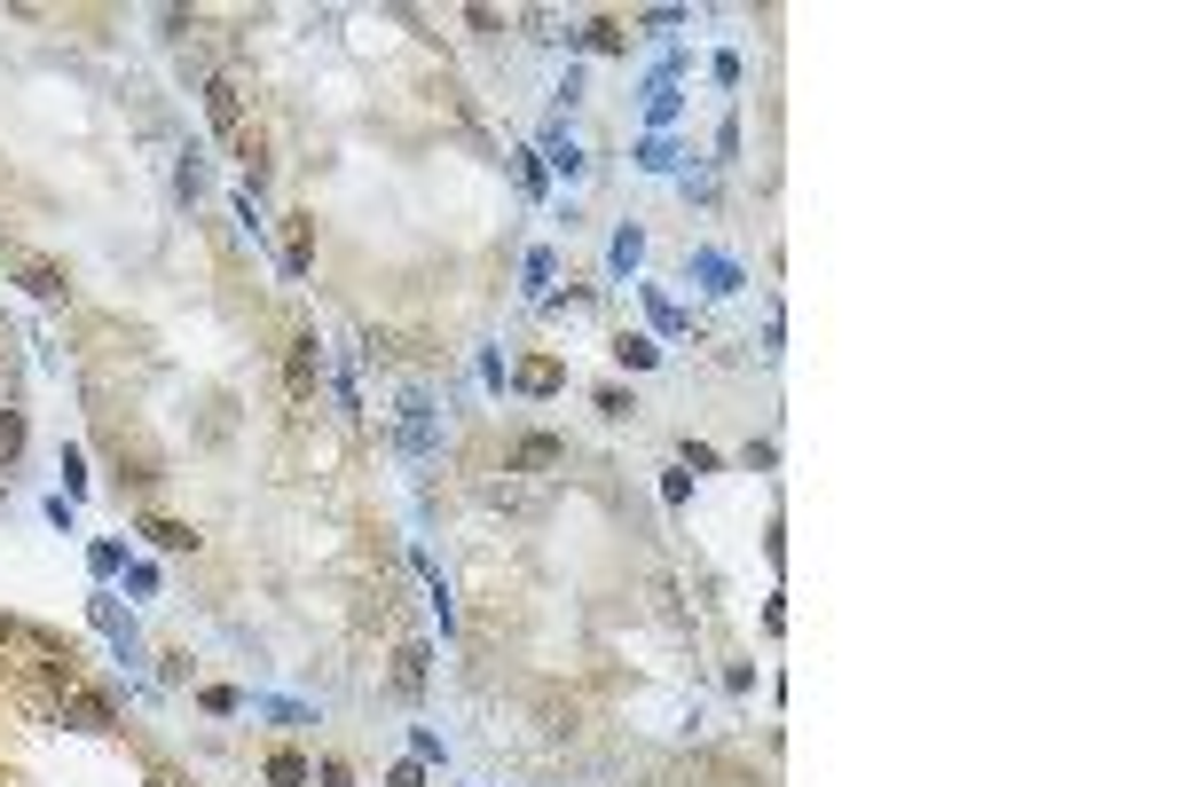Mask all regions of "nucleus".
<instances>
[{
    "label": "nucleus",
    "mask_w": 1180,
    "mask_h": 787,
    "mask_svg": "<svg viewBox=\"0 0 1180 787\" xmlns=\"http://www.w3.org/2000/svg\"><path fill=\"white\" fill-rule=\"evenodd\" d=\"M284 386H291V402H315V386H323L315 332H299V339H291V354H284Z\"/></svg>",
    "instance_id": "nucleus-1"
},
{
    "label": "nucleus",
    "mask_w": 1180,
    "mask_h": 787,
    "mask_svg": "<svg viewBox=\"0 0 1180 787\" xmlns=\"http://www.w3.org/2000/svg\"><path fill=\"white\" fill-rule=\"evenodd\" d=\"M559 457H567V441H559V434H520L512 449H504V473H551Z\"/></svg>",
    "instance_id": "nucleus-2"
},
{
    "label": "nucleus",
    "mask_w": 1180,
    "mask_h": 787,
    "mask_svg": "<svg viewBox=\"0 0 1180 787\" xmlns=\"http://www.w3.org/2000/svg\"><path fill=\"white\" fill-rule=\"evenodd\" d=\"M16 284L32 300H72V276H63L55 260H40V252H16Z\"/></svg>",
    "instance_id": "nucleus-3"
},
{
    "label": "nucleus",
    "mask_w": 1180,
    "mask_h": 787,
    "mask_svg": "<svg viewBox=\"0 0 1180 787\" xmlns=\"http://www.w3.org/2000/svg\"><path fill=\"white\" fill-rule=\"evenodd\" d=\"M206 111H213V126L228 142L245 135V95H236V79H206Z\"/></svg>",
    "instance_id": "nucleus-4"
},
{
    "label": "nucleus",
    "mask_w": 1180,
    "mask_h": 787,
    "mask_svg": "<svg viewBox=\"0 0 1180 787\" xmlns=\"http://www.w3.org/2000/svg\"><path fill=\"white\" fill-rule=\"evenodd\" d=\"M512 378H520V393H535V402H544V393H559V386H567V363H551V354H527V363H520Z\"/></svg>",
    "instance_id": "nucleus-5"
},
{
    "label": "nucleus",
    "mask_w": 1180,
    "mask_h": 787,
    "mask_svg": "<svg viewBox=\"0 0 1180 787\" xmlns=\"http://www.w3.org/2000/svg\"><path fill=\"white\" fill-rule=\"evenodd\" d=\"M260 772H268V787H308V779H315V764L299 757V748H268Z\"/></svg>",
    "instance_id": "nucleus-6"
},
{
    "label": "nucleus",
    "mask_w": 1180,
    "mask_h": 787,
    "mask_svg": "<svg viewBox=\"0 0 1180 787\" xmlns=\"http://www.w3.org/2000/svg\"><path fill=\"white\" fill-rule=\"evenodd\" d=\"M308 260H315V221H308V213H291V228H284V268H291V276H308Z\"/></svg>",
    "instance_id": "nucleus-7"
},
{
    "label": "nucleus",
    "mask_w": 1180,
    "mask_h": 787,
    "mask_svg": "<svg viewBox=\"0 0 1180 787\" xmlns=\"http://www.w3.org/2000/svg\"><path fill=\"white\" fill-rule=\"evenodd\" d=\"M63 709L79 716V733H111V701H103V694H87V685H72V694H63Z\"/></svg>",
    "instance_id": "nucleus-8"
},
{
    "label": "nucleus",
    "mask_w": 1180,
    "mask_h": 787,
    "mask_svg": "<svg viewBox=\"0 0 1180 787\" xmlns=\"http://www.w3.org/2000/svg\"><path fill=\"white\" fill-rule=\"evenodd\" d=\"M142 536H150L158 551H197V528H189V520H165V512L142 520Z\"/></svg>",
    "instance_id": "nucleus-9"
},
{
    "label": "nucleus",
    "mask_w": 1180,
    "mask_h": 787,
    "mask_svg": "<svg viewBox=\"0 0 1180 787\" xmlns=\"http://www.w3.org/2000/svg\"><path fill=\"white\" fill-rule=\"evenodd\" d=\"M544 733H551V740H567V733H583V709L567 701V694H544Z\"/></svg>",
    "instance_id": "nucleus-10"
},
{
    "label": "nucleus",
    "mask_w": 1180,
    "mask_h": 787,
    "mask_svg": "<svg viewBox=\"0 0 1180 787\" xmlns=\"http://www.w3.org/2000/svg\"><path fill=\"white\" fill-rule=\"evenodd\" d=\"M228 150L245 158V174H252V189H260V182H268V142H260V126H245V135H236Z\"/></svg>",
    "instance_id": "nucleus-11"
},
{
    "label": "nucleus",
    "mask_w": 1180,
    "mask_h": 787,
    "mask_svg": "<svg viewBox=\"0 0 1180 787\" xmlns=\"http://www.w3.org/2000/svg\"><path fill=\"white\" fill-rule=\"evenodd\" d=\"M394 685H401V694H425V646H401L394 653Z\"/></svg>",
    "instance_id": "nucleus-12"
},
{
    "label": "nucleus",
    "mask_w": 1180,
    "mask_h": 787,
    "mask_svg": "<svg viewBox=\"0 0 1180 787\" xmlns=\"http://www.w3.org/2000/svg\"><path fill=\"white\" fill-rule=\"evenodd\" d=\"M16 449H24V417H16V410H0V465H9Z\"/></svg>",
    "instance_id": "nucleus-13"
},
{
    "label": "nucleus",
    "mask_w": 1180,
    "mask_h": 787,
    "mask_svg": "<svg viewBox=\"0 0 1180 787\" xmlns=\"http://www.w3.org/2000/svg\"><path fill=\"white\" fill-rule=\"evenodd\" d=\"M630 32H622V16H591V48H622Z\"/></svg>",
    "instance_id": "nucleus-14"
},
{
    "label": "nucleus",
    "mask_w": 1180,
    "mask_h": 787,
    "mask_svg": "<svg viewBox=\"0 0 1180 787\" xmlns=\"http://www.w3.org/2000/svg\"><path fill=\"white\" fill-rule=\"evenodd\" d=\"M614 354H622L630 371H646V363H654V339H630V332H622V339H614Z\"/></svg>",
    "instance_id": "nucleus-15"
},
{
    "label": "nucleus",
    "mask_w": 1180,
    "mask_h": 787,
    "mask_svg": "<svg viewBox=\"0 0 1180 787\" xmlns=\"http://www.w3.org/2000/svg\"><path fill=\"white\" fill-rule=\"evenodd\" d=\"M206 709H213V716H236V709H245V694H236V685H206Z\"/></svg>",
    "instance_id": "nucleus-16"
},
{
    "label": "nucleus",
    "mask_w": 1180,
    "mask_h": 787,
    "mask_svg": "<svg viewBox=\"0 0 1180 787\" xmlns=\"http://www.w3.org/2000/svg\"><path fill=\"white\" fill-rule=\"evenodd\" d=\"M598 410H606V417H637V393H622V386H606V393H598Z\"/></svg>",
    "instance_id": "nucleus-17"
},
{
    "label": "nucleus",
    "mask_w": 1180,
    "mask_h": 787,
    "mask_svg": "<svg viewBox=\"0 0 1180 787\" xmlns=\"http://www.w3.org/2000/svg\"><path fill=\"white\" fill-rule=\"evenodd\" d=\"M323 787H355V772H347L339 757H331V764H323Z\"/></svg>",
    "instance_id": "nucleus-18"
}]
</instances>
